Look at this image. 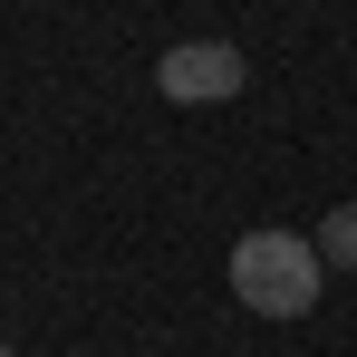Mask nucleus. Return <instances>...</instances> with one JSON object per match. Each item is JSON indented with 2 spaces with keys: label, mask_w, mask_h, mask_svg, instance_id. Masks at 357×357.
Listing matches in <instances>:
<instances>
[{
  "label": "nucleus",
  "mask_w": 357,
  "mask_h": 357,
  "mask_svg": "<svg viewBox=\"0 0 357 357\" xmlns=\"http://www.w3.org/2000/svg\"><path fill=\"white\" fill-rule=\"evenodd\" d=\"M328 290V251L309 232H241L232 241V299L251 319H309Z\"/></svg>",
  "instance_id": "obj_1"
},
{
  "label": "nucleus",
  "mask_w": 357,
  "mask_h": 357,
  "mask_svg": "<svg viewBox=\"0 0 357 357\" xmlns=\"http://www.w3.org/2000/svg\"><path fill=\"white\" fill-rule=\"evenodd\" d=\"M319 251H328V271H357V203H328V222H319Z\"/></svg>",
  "instance_id": "obj_3"
},
{
  "label": "nucleus",
  "mask_w": 357,
  "mask_h": 357,
  "mask_svg": "<svg viewBox=\"0 0 357 357\" xmlns=\"http://www.w3.org/2000/svg\"><path fill=\"white\" fill-rule=\"evenodd\" d=\"M0 357H10V338H0Z\"/></svg>",
  "instance_id": "obj_4"
},
{
  "label": "nucleus",
  "mask_w": 357,
  "mask_h": 357,
  "mask_svg": "<svg viewBox=\"0 0 357 357\" xmlns=\"http://www.w3.org/2000/svg\"><path fill=\"white\" fill-rule=\"evenodd\" d=\"M155 87H165L174 107H232L241 87H251V59H241L232 39H174V49L155 59Z\"/></svg>",
  "instance_id": "obj_2"
}]
</instances>
